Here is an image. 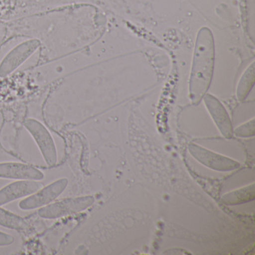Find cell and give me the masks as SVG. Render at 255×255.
Returning a JSON list of instances; mask_svg holds the SVG:
<instances>
[{
  "label": "cell",
  "mask_w": 255,
  "mask_h": 255,
  "mask_svg": "<svg viewBox=\"0 0 255 255\" xmlns=\"http://www.w3.org/2000/svg\"><path fill=\"white\" fill-rule=\"evenodd\" d=\"M214 67V41L207 29L200 31L195 44L189 92L194 104H198L206 95L213 77Z\"/></svg>",
  "instance_id": "6da1fadb"
},
{
  "label": "cell",
  "mask_w": 255,
  "mask_h": 255,
  "mask_svg": "<svg viewBox=\"0 0 255 255\" xmlns=\"http://www.w3.org/2000/svg\"><path fill=\"white\" fill-rule=\"evenodd\" d=\"M24 127L38 144L47 165L53 166L57 163V151L51 134L43 124L34 119L25 122Z\"/></svg>",
  "instance_id": "7a4b0ae2"
},
{
  "label": "cell",
  "mask_w": 255,
  "mask_h": 255,
  "mask_svg": "<svg viewBox=\"0 0 255 255\" xmlns=\"http://www.w3.org/2000/svg\"><path fill=\"white\" fill-rule=\"evenodd\" d=\"M38 39H29L16 46L0 63V77H5L14 72L29 59L41 46Z\"/></svg>",
  "instance_id": "3957f363"
},
{
  "label": "cell",
  "mask_w": 255,
  "mask_h": 255,
  "mask_svg": "<svg viewBox=\"0 0 255 255\" xmlns=\"http://www.w3.org/2000/svg\"><path fill=\"white\" fill-rule=\"evenodd\" d=\"M92 203V197L66 198L42 207L38 211V215L44 219H57L84 210Z\"/></svg>",
  "instance_id": "277c9868"
},
{
  "label": "cell",
  "mask_w": 255,
  "mask_h": 255,
  "mask_svg": "<svg viewBox=\"0 0 255 255\" xmlns=\"http://www.w3.org/2000/svg\"><path fill=\"white\" fill-rule=\"evenodd\" d=\"M68 184V179H59L23 200L19 206L22 210H29L47 205L64 192Z\"/></svg>",
  "instance_id": "5b68a950"
},
{
  "label": "cell",
  "mask_w": 255,
  "mask_h": 255,
  "mask_svg": "<svg viewBox=\"0 0 255 255\" xmlns=\"http://www.w3.org/2000/svg\"><path fill=\"white\" fill-rule=\"evenodd\" d=\"M191 154L205 166L217 171H231L240 167V164L229 158L210 151L197 144H190L189 147Z\"/></svg>",
  "instance_id": "8992f818"
},
{
  "label": "cell",
  "mask_w": 255,
  "mask_h": 255,
  "mask_svg": "<svg viewBox=\"0 0 255 255\" xmlns=\"http://www.w3.org/2000/svg\"><path fill=\"white\" fill-rule=\"evenodd\" d=\"M42 187L43 183L35 180H20L11 183L0 190V206L32 195Z\"/></svg>",
  "instance_id": "52a82bcc"
},
{
  "label": "cell",
  "mask_w": 255,
  "mask_h": 255,
  "mask_svg": "<svg viewBox=\"0 0 255 255\" xmlns=\"http://www.w3.org/2000/svg\"><path fill=\"white\" fill-rule=\"evenodd\" d=\"M44 175L40 170L19 162L0 163V178L39 180Z\"/></svg>",
  "instance_id": "ba28073f"
},
{
  "label": "cell",
  "mask_w": 255,
  "mask_h": 255,
  "mask_svg": "<svg viewBox=\"0 0 255 255\" xmlns=\"http://www.w3.org/2000/svg\"><path fill=\"white\" fill-rule=\"evenodd\" d=\"M204 102L221 133L225 138H231L233 134L232 125L225 107L215 97L210 95H206Z\"/></svg>",
  "instance_id": "9c48e42d"
},
{
  "label": "cell",
  "mask_w": 255,
  "mask_h": 255,
  "mask_svg": "<svg viewBox=\"0 0 255 255\" xmlns=\"http://www.w3.org/2000/svg\"><path fill=\"white\" fill-rule=\"evenodd\" d=\"M255 198V185L243 188L227 194L222 198V201L227 204H238L252 201Z\"/></svg>",
  "instance_id": "30bf717a"
},
{
  "label": "cell",
  "mask_w": 255,
  "mask_h": 255,
  "mask_svg": "<svg viewBox=\"0 0 255 255\" xmlns=\"http://www.w3.org/2000/svg\"><path fill=\"white\" fill-rule=\"evenodd\" d=\"M0 225L10 229L23 230L27 228L24 219L2 208H0Z\"/></svg>",
  "instance_id": "8fae6325"
},
{
  "label": "cell",
  "mask_w": 255,
  "mask_h": 255,
  "mask_svg": "<svg viewBox=\"0 0 255 255\" xmlns=\"http://www.w3.org/2000/svg\"><path fill=\"white\" fill-rule=\"evenodd\" d=\"M255 83V64H252L242 77L237 89V96L240 101H243L253 87Z\"/></svg>",
  "instance_id": "7c38bea8"
},
{
  "label": "cell",
  "mask_w": 255,
  "mask_h": 255,
  "mask_svg": "<svg viewBox=\"0 0 255 255\" xmlns=\"http://www.w3.org/2000/svg\"><path fill=\"white\" fill-rule=\"evenodd\" d=\"M237 136L249 137L255 134V120H252L242 126L239 127L235 130Z\"/></svg>",
  "instance_id": "4fadbf2b"
},
{
  "label": "cell",
  "mask_w": 255,
  "mask_h": 255,
  "mask_svg": "<svg viewBox=\"0 0 255 255\" xmlns=\"http://www.w3.org/2000/svg\"><path fill=\"white\" fill-rule=\"evenodd\" d=\"M14 238L12 236L0 231V246H9L14 243Z\"/></svg>",
  "instance_id": "5bb4252c"
}]
</instances>
